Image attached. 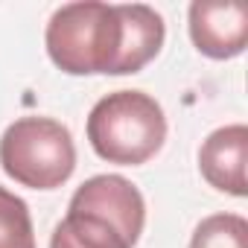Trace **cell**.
I'll use <instances>...</instances> for the list:
<instances>
[{"mask_svg":"<svg viewBox=\"0 0 248 248\" xmlns=\"http://www.w3.org/2000/svg\"><path fill=\"white\" fill-rule=\"evenodd\" d=\"M91 149L120 167H140L167 140V117L155 96L143 91H114L88 114Z\"/></svg>","mask_w":248,"mask_h":248,"instance_id":"1","label":"cell"},{"mask_svg":"<svg viewBox=\"0 0 248 248\" xmlns=\"http://www.w3.org/2000/svg\"><path fill=\"white\" fill-rule=\"evenodd\" d=\"M0 167L30 190H56L76 170V146L53 117H21L0 138Z\"/></svg>","mask_w":248,"mask_h":248,"instance_id":"3","label":"cell"},{"mask_svg":"<svg viewBox=\"0 0 248 248\" xmlns=\"http://www.w3.org/2000/svg\"><path fill=\"white\" fill-rule=\"evenodd\" d=\"M123 24V47L114 76H126L143 70L164 47V18L146 3H123L117 6Z\"/></svg>","mask_w":248,"mask_h":248,"instance_id":"7","label":"cell"},{"mask_svg":"<svg viewBox=\"0 0 248 248\" xmlns=\"http://www.w3.org/2000/svg\"><path fill=\"white\" fill-rule=\"evenodd\" d=\"M44 44L50 62L70 76H114L123 47L120 12L96 0L67 3L53 12Z\"/></svg>","mask_w":248,"mask_h":248,"instance_id":"2","label":"cell"},{"mask_svg":"<svg viewBox=\"0 0 248 248\" xmlns=\"http://www.w3.org/2000/svg\"><path fill=\"white\" fill-rule=\"evenodd\" d=\"M67 210L91 213L105 219L120 231V236L126 239L132 248L138 245L143 225H146V202L140 190L123 175H93L88 178L70 199Z\"/></svg>","mask_w":248,"mask_h":248,"instance_id":"4","label":"cell"},{"mask_svg":"<svg viewBox=\"0 0 248 248\" xmlns=\"http://www.w3.org/2000/svg\"><path fill=\"white\" fill-rule=\"evenodd\" d=\"M50 248H132L114 225L99 216L67 210L50 236Z\"/></svg>","mask_w":248,"mask_h":248,"instance_id":"8","label":"cell"},{"mask_svg":"<svg viewBox=\"0 0 248 248\" xmlns=\"http://www.w3.org/2000/svg\"><path fill=\"white\" fill-rule=\"evenodd\" d=\"M245 155H248V129L242 126V123L216 129L213 135H207V140L199 149L202 178L213 190L242 199L248 193Z\"/></svg>","mask_w":248,"mask_h":248,"instance_id":"6","label":"cell"},{"mask_svg":"<svg viewBox=\"0 0 248 248\" xmlns=\"http://www.w3.org/2000/svg\"><path fill=\"white\" fill-rule=\"evenodd\" d=\"M190 38L207 59H236L248 41V9L233 0H196L190 6Z\"/></svg>","mask_w":248,"mask_h":248,"instance_id":"5","label":"cell"},{"mask_svg":"<svg viewBox=\"0 0 248 248\" xmlns=\"http://www.w3.org/2000/svg\"><path fill=\"white\" fill-rule=\"evenodd\" d=\"M0 248H35L30 207L6 187H0Z\"/></svg>","mask_w":248,"mask_h":248,"instance_id":"10","label":"cell"},{"mask_svg":"<svg viewBox=\"0 0 248 248\" xmlns=\"http://www.w3.org/2000/svg\"><path fill=\"white\" fill-rule=\"evenodd\" d=\"M190 248H248V222L239 213H213L196 225Z\"/></svg>","mask_w":248,"mask_h":248,"instance_id":"9","label":"cell"}]
</instances>
